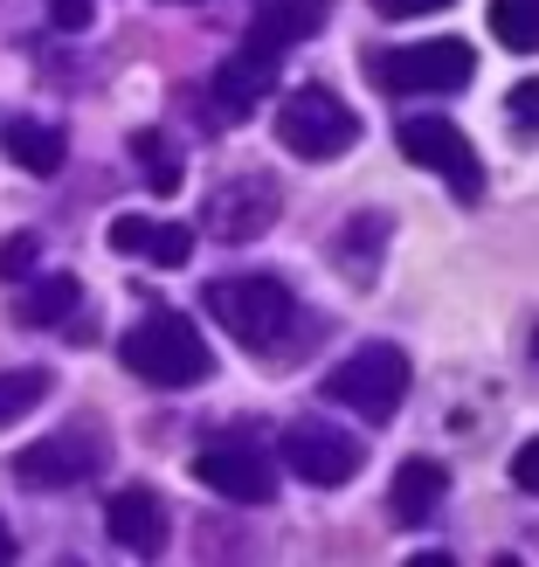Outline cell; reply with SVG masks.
<instances>
[{"mask_svg":"<svg viewBox=\"0 0 539 567\" xmlns=\"http://www.w3.org/2000/svg\"><path fill=\"white\" fill-rule=\"evenodd\" d=\"M125 367L153 388H194V381H208L215 360L201 347V332H194V319H180V311H146V319L125 332Z\"/></svg>","mask_w":539,"mask_h":567,"instance_id":"6da1fadb","label":"cell"},{"mask_svg":"<svg viewBox=\"0 0 539 567\" xmlns=\"http://www.w3.org/2000/svg\"><path fill=\"white\" fill-rule=\"evenodd\" d=\"M208 319L221 332H236L242 347L270 353L298 319V298H291V284H277V277H215L208 284Z\"/></svg>","mask_w":539,"mask_h":567,"instance_id":"7a4b0ae2","label":"cell"},{"mask_svg":"<svg viewBox=\"0 0 539 567\" xmlns=\"http://www.w3.org/2000/svg\"><path fill=\"white\" fill-rule=\"evenodd\" d=\"M408 381H415L408 353L387 347V339H374V347L346 353V360L325 374V402L353 409V415H366V422H394V409L408 402Z\"/></svg>","mask_w":539,"mask_h":567,"instance_id":"3957f363","label":"cell"},{"mask_svg":"<svg viewBox=\"0 0 539 567\" xmlns=\"http://www.w3.org/2000/svg\"><path fill=\"white\" fill-rule=\"evenodd\" d=\"M477 70V55L470 42L457 35H436V42H408V49H381L374 55V83L394 97H449V91H464Z\"/></svg>","mask_w":539,"mask_h":567,"instance_id":"277c9868","label":"cell"},{"mask_svg":"<svg viewBox=\"0 0 539 567\" xmlns=\"http://www.w3.org/2000/svg\"><path fill=\"white\" fill-rule=\"evenodd\" d=\"M353 138H360V118L325 83H304V91H291L277 104V146L298 153V159H339Z\"/></svg>","mask_w":539,"mask_h":567,"instance_id":"5b68a950","label":"cell"},{"mask_svg":"<svg viewBox=\"0 0 539 567\" xmlns=\"http://www.w3.org/2000/svg\"><path fill=\"white\" fill-rule=\"evenodd\" d=\"M104 457H111V443H104L97 422H70V430L28 443L14 457V477L28 492H70V485H91V477L104 471Z\"/></svg>","mask_w":539,"mask_h":567,"instance_id":"8992f818","label":"cell"},{"mask_svg":"<svg viewBox=\"0 0 539 567\" xmlns=\"http://www.w3.org/2000/svg\"><path fill=\"white\" fill-rule=\"evenodd\" d=\"M194 477L229 505H270L277 498V457L257 436H208L194 450Z\"/></svg>","mask_w":539,"mask_h":567,"instance_id":"52a82bcc","label":"cell"},{"mask_svg":"<svg viewBox=\"0 0 539 567\" xmlns=\"http://www.w3.org/2000/svg\"><path fill=\"white\" fill-rule=\"evenodd\" d=\"M277 457L291 464L304 485H353L360 477V464H366V450H360V436H346L339 422H325V415H298V422H283V436H277Z\"/></svg>","mask_w":539,"mask_h":567,"instance_id":"ba28073f","label":"cell"},{"mask_svg":"<svg viewBox=\"0 0 539 567\" xmlns=\"http://www.w3.org/2000/svg\"><path fill=\"white\" fill-rule=\"evenodd\" d=\"M394 146H402V159L443 174L457 202H477V194H485V159H477V146L449 118H402L394 125Z\"/></svg>","mask_w":539,"mask_h":567,"instance_id":"9c48e42d","label":"cell"},{"mask_svg":"<svg viewBox=\"0 0 539 567\" xmlns=\"http://www.w3.org/2000/svg\"><path fill=\"white\" fill-rule=\"evenodd\" d=\"M277 208H283V187L270 174H229L201 202V229L215 243H257V236H270Z\"/></svg>","mask_w":539,"mask_h":567,"instance_id":"30bf717a","label":"cell"},{"mask_svg":"<svg viewBox=\"0 0 539 567\" xmlns=\"http://www.w3.org/2000/svg\"><path fill=\"white\" fill-rule=\"evenodd\" d=\"M104 533H111L125 554H138V560H159L166 540H174V519H166L159 492L125 485V492H111V505H104Z\"/></svg>","mask_w":539,"mask_h":567,"instance_id":"8fae6325","label":"cell"},{"mask_svg":"<svg viewBox=\"0 0 539 567\" xmlns=\"http://www.w3.org/2000/svg\"><path fill=\"white\" fill-rule=\"evenodd\" d=\"M111 249L118 257H146L159 270H180L194 257V229L187 221H146V215H118L111 221Z\"/></svg>","mask_w":539,"mask_h":567,"instance_id":"7c38bea8","label":"cell"},{"mask_svg":"<svg viewBox=\"0 0 539 567\" xmlns=\"http://www.w3.org/2000/svg\"><path fill=\"white\" fill-rule=\"evenodd\" d=\"M443 498H449V471L436 457H408L387 485V513H394V526H429L443 513Z\"/></svg>","mask_w":539,"mask_h":567,"instance_id":"4fadbf2b","label":"cell"},{"mask_svg":"<svg viewBox=\"0 0 539 567\" xmlns=\"http://www.w3.org/2000/svg\"><path fill=\"white\" fill-rule=\"evenodd\" d=\"M277 83V49H257V42H242L229 63L215 70V104L229 111V118H242V111H257L263 91Z\"/></svg>","mask_w":539,"mask_h":567,"instance_id":"5bb4252c","label":"cell"},{"mask_svg":"<svg viewBox=\"0 0 539 567\" xmlns=\"http://www.w3.org/2000/svg\"><path fill=\"white\" fill-rule=\"evenodd\" d=\"M325 28V0H257L249 14V42L257 49H291V42H311Z\"/></svg>","mask_w":539,"mask_h":567,"instance_id":"9a60e30c","label":"cell"},{"mask_svg":"<svg viewBox=\"0 0 539 567\" xmlns=\"http://www.w3.org/2000/svg\"><path fill=\"white\" fill-rule=\"evenodd\" d=\"M387 229H394L387 215H353L346 229H339V243H332V264L346 270L353 284H374V270L387 257Z\"/></svg>","mask_w":539,"mask_h":567,"instance_id":"2e32d148","label":"cell"},{"mask_svg":"<svg viewBox=\"0 0 539 567\" xmlns=\"http://www.w3.org/2000/svg\"><path fill=\"white\" fill-rule=\"evenodd\" d=\"M0 146H8V159L28 166L35 181H49L55 166H63V132H55L49 118H14L8 132H0Z\"/></svg>","mask_w":539,"mask_h":567,"instance_id":"e0dca14e","label":"cell"},{"mask_svg":"<svg viewBox=\"0 0 539 567\" xmlns=\"http://www.w3.org/2000/svg\"><path fill=\"white\" fill-rule=\"evenodd\" d=\"M76 298H83L76 277H42V284H28V291L14 298V319L21 326H63L76 311Z\"/></svg>","mask_w":539,"mask_h":567,"instance_id":"ac0fdd59","label":"cell"},{"mask_svg":"<svg viewBox=\"0 0 539 567\" xmlns=\"http://www.w3.org/2000/svg\"><path fill=\"white\" fill-rule=\"evenodd\" d=\"M491 35L519 55H539V0H491Z\"/></svg>","mask_w":539,"mask_h":567,"instance_id":"d6986e66","label":"cell"},{"mask_svg":"<svg viewBox=\"0 0 539 567\" xmlns=\"http://www.w3.org/2000/svg\"><path fill=\"white\" fill-rule=\"evenodd\" d=\"M35 402H49V367H14V374H0V430L21 422Z\"/></svg>","mask_w":539,"mask_h":567,"instance_id":"ffe728a7","label":"cell"},{"mask_svg":"<svg viewBox=\"0 0 539 567\" xmlns=\"http://www.w3.org/2000/svg\"><path fill=\"white\" fill-rule=\"evenodd\" d=\"M132 153L146 159V187H153V194H180V153L166 146L159 132H138V138H132Z\"/></svg>","mask_w":539,"mask_h":567,"instance_id":"44dd1931","label":"cell"},{"mask_svg":"<svg viewBox=\"0 0 539 567\" xmlns=\"http://www.w3.org/2000/svg\"><path fill=\"white\" fill-rule=\"evenodd\" d=\"M505 111H512V125H519L526 138H539V76L512 83V97H505Z\"/></svg>","mask_w":539,"mask_h":567,"instance_id":"7402d4cb","label":"cell"},{"mask_svg":"<svg viewBox=\"0 0 539 567\" xmlns=\"http://www.w3.org/2000/svg\"><path fill=\"white\" fill-rule=\"evenodd\" d=\"M35 257H42L35 236H8V243H0V277H28V270H35Z\"/></svg>","mask_w":539,"mask_h":567,"instance_id":"603a6c76","label":"cell"},{"mask_svg":"<svg viewBox=\"0 0 539 567\" xmlns=\"http://www.w3.org/2000/svg\"><path fill=\"white\" fill-rule=\"evenodd\" d=\"M512 485L539 498V436H532V443H519V457H512Z\"/></svg>","mask_w":539,"mask_h":567,"instance_id":"cb8c5ba5","label":"cell"},{"mask_svg":"<svg viewBox=\"0 0 539 567\" xmlns=\"http://www.w3.org/2000/svg\"><path fill=\"white\" fill-rule=\"evenodd\" d=\"M374 8H381L387 21H408V14H436V8H449V0H374Z\"/></svg>","mask_w":539,"mask_h":567,"instance_id":"d4e9b609","label":"cell"},{"mask_svg":"<svg viewBox=\"0 0 539 567\" xmlns=\"http://www.w3.org/2000/svg\"><path fill=\"white\" fill-rule=\"evenodd\" d=\"M91 21V0H55V28H83Z\"/></svg>","mask_w":539,"mask_h":567,"instance_id":"484cf974","label":"cell"},{"mask_svg":"<svg viewBox=\"0 0 539 567\" xmlns=\"http://www.w3.org/2000/svg\"><path fill=\"white\" fill-rule=\"evenodd\" d=\"M0 560H14V526L0 519Z\"/></svg>","mask_w":539,"mask_h":567,"instance_id":"4316f807","label":"cell"},{"mask_svg":"<svg viewBox=\"0 0 539 567\" xmlns=\"http://www.w3.org/2000/svg\"><path fill=\"white\" fill-rule=\"evenodd\" d=\"M532 367H539V326H532Z\"/></svg>","mask_w":539,"mask_h":567,"instance_id":"83f0119b","label":"cell"}]
</instances>
